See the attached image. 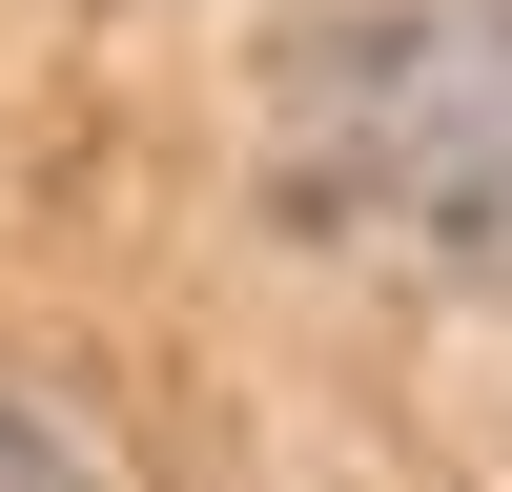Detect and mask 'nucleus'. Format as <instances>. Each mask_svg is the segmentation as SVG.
<instances>
[{
  "mask_svg": "<svg viewBox=\"0 0 512 492\" xmlns=\"http://www.w3.org/2000/svg\"><path fill=\"white\" fill-rule=\"evenodd\" d=\"M287 185L410 267L512 287V0H349L287 62Z\"/></svg>",
  "mask_w": 512,
  "mask_h": 492,
  "instance_id": "1",
  "label": "nucleus"
},
{
  "mask_svg": "<svg viewBox=\"0 0 512 492\" xmlns=\"http://www.w3.org/2000/svg\"><path fill=\"white\" fill-rule=\"evenodd\" d=\"M0 492H103V472H82V451H62V431H41V410H21V390H0Z\"/></svg>",
  "mask_w": 512,
  "mask_h": 492,
  "instance_id": "2",
  "label": "nucleus"
}]
</instances>
